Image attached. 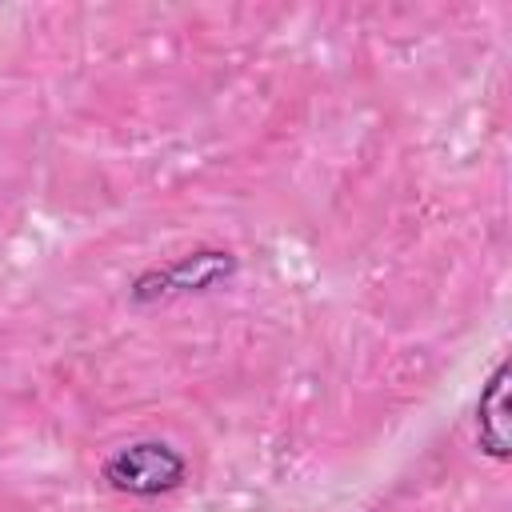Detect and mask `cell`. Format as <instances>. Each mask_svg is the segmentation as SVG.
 Segmentation results:
<instances>
[{
    "label": "cell",
    "instance_id": "obj_1",
    "mask_svg": "<svg viewBox=\"0 0 512 512\" xmlns=\"http://www.w3.org/2000/svg\"><path fill=\"white\" fill-rule=\"evenodd\" d=\"M184 472H188L184 452H176L164 440L124 444L100 468V476L108 480V488H116L124 496H160V492H172V488L184 484Z\"/></svg>",
    "mask_w": 512,
    "mask_h": 512
},
{
    "label": "cell",
    "instance_id": "obj_2",
    "mask_svg": "<svg viewBox=\"0 0 512 512\" xmlns=\"http://www.w3.org/2000/svg\"><path fill=\"white\" fill-rule=\"evenodd\" d=\"M476 432H480V448L496 460H508V364H500L480 396L476 408Z\"/></svg>",
    "mask_w": 512,
    "mask_h": 512
},
{
    "label": "cell",
    "instance_id": "obj_3",
    "mask_svg": "<svg viewBox=\"0 0 512 512\" xmlns=\"http://www.w3.org/2000/svg\"><path fill=\"white\" fill-rule=\"evenodd\" d=\"M232 256L228 252H188L184 260H176L172 268H164V272H156V292H196V288H208V284H216L220 276H228L232 272Z\"/></svg>",
    "mask_w": 512,
    "mask_h": 512
}]
</instances>
